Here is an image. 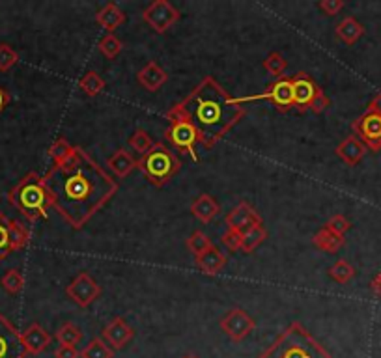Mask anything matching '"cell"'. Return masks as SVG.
Instances as JSON below:
<instances>
[{
    "mask_svg": "<svg viewBox=\"0 0 381 358\" xmlns=\"http://www.w3.org/2000/svg\"><path fill=\"white\" fill-rule=\"evenodd\" d=\"M10 101H11V95L8 94V90H4L2 86H0V112H2L8 105H10Z\"/></svg>",
    "mask_w": 381,
    "mask_h": 358,
    "instance_id": "obj_44",
    "label": "cell"
},
{
    "mask_svg": "<svg viewBox=\"0 0 381 358\" xmlns=\"http://www.w3.org/2000/svg\"><path fill=\"white\" fill-rule=\"evenodd\" d=\"M95 23L109 32V34H112L118 26L126 23V13H124L120 6H116L115 2H109V4H105L103 8L95 13Z\"/></svg>",
    "mask_w": 381,
    "mask_h": 358,
    "instance_id": "obj_22",
    "label": "cell"
},
{
    "mask_svg": "<svg viewBox=\"0 0 381 358\" xmlns=\"http://www.w3.org/2000/svg\"><path fill=\"white\" fill-rule=\"evenodd\" d=\"M23 345H25L28 354H42L45 349L51 345V334L40 325V323H32L21 333Z\"/></svg>",
    "mask_w": 381,
    "mask_h": 358,
    "instance_id": "obj_17",
    "label": "cell"
},
{
    "mask_svg": "<svg viewBox=\"0 0 381 358\" xmlns=\"http://www.w3.org/2000/svg\"><path fill=\"white\" fill-rule=\"evenodd\" d=\"M264 69H266L269 75L273 77L282 78L286 77V69H288V60L282 56L281 52H269L264 60Z\"/></svg>",
    "mask_w": 381,
    "mask_h": 358,
    "instance_id": "obj_33",
    "label": "cell"
},
{
    "mask_svg": "<svg viewBox=\"0 0 381 358\" xmlns=\"http://www.w3.org/2000/svg\"><path fill=\"white\" fill-rule=\"evenodd\" d=\"M292 90H293V109L298 112L310 110V103L318 94L320 86L314 83V78L305 71H298L292 75Z\"/></svg>",
    "mask_w": 381,
    "mask_h": 358,
    "instance_id": "obj_14",
    "label": "cell"
},
{
    "mask_svg": "<svg viewBox=\"0 0 381 358\" xmlns=\"http://www.w3.org/2000/svg\"><path fill=\"white\" fill-rule=\"evenodd\" d=\"M75 150H77V145H71L64 136H58L49 148V157H51L54 165H62V162L69 161L74 157Z\"/></svg>",
    "mask_w": 381,
    "mask_h": 358,
    "instance_id": "obj_28",
    "label": "cell"
},
{
    "mask_svg": "<svg viewBox=\"0 0 381 358\" xmlns=\"http://www.w3.org/2000/svg\"><path fill=\"white\" fill-rule=\"evenodd\" d=\"M180 10L168 0H153L146 10L142 11V19L153 32L165 34L168 28H172L180 21Z\"/></svg>",
    "mask_w": 381,
    "mask_h": 358,
    "instance_id": "obj_9",
    "label": "cell"
},
{
    "mask_svg": "<svg viewBox=\"0 0 381 358\" xmlns=\"http://www.w3.org/2000/svg\"><path fill=\"white\" fill-rule=\"evenodd\" d=\"M0 286L10 295H19L25 287V276L19 269H8L0 278Z\"/></svg>",
    "mask_w": 381,
    "mask_h": 358,
    "instance_id": "obj_30",
    "label": "cell"
},
{
    "mask_svg": "<svg viewBox=\"0 0 381 358\" xmlns=\"http://www.w3.org/2000/svg\"><path fill=\"white\" fill-rule=\"evenodd\" d=\"M241 234H243L241 250H243L245 254H252V252H254V250L267 239V229L264 228V224H256V226L245 229V232H241Z\"/></svg>",
    "mask_w": 381,
    "mask_h": 358,
    "instance_id": "obj_26",
    "label": "cell"
},
{
    "mask_svg": "<svg viewBox=\"0 0 381 358\" xmlns=\"http://www.w3.org/2000/svg\"><path fill=\"white\" fill-rule=\"evenodd\" d=\"M136 168L144 174L148 181L156 187H165L176 174L182 170V161L172 150H168L163 142H153L150 150L141 155Z\"/></svg>",
    "mask_w": 381,
    "mask_h": 358,
    "instance_id": "obj_5",
    "label": "cell"
},
{
    "mask_svg": "<svg viewBox=\"0 0 381 358\" xmlns=\"http://www.w3.org/2000/svg\"><path fill=\"white\" fill-rule=\"evenodd\" d=\"M185 358H197V357H193V354H189V357H185Z\"/></svg>",
    "mask_w": 381,
    "mask_h": 358,
    "instance_id": "obj_46",
    "label": "cell"
},
{
    "mask_svg": "<svg viewBox=\"0 0 381 358\" xmlns=\"http://www.w3.org/2000/svg\"><path fill=\"white\" fill-rule=\"evenodd\" d=\"M78 88L86 97H98L105 90V78L98 71H86L78 80Z\"/></svg>",
    "mask_w": 381,
    "mask_h": 358,
    "instance_id": "obj_27",
    "label": "cell"
},
{
    "mask_svg": "<svg viewBox=\"0 0 381 358\" xmlns=\"http://www.w3.org/2000/svg\"><path fill=\"white\" fill-rule=\"evenodd\" d=\"M318 8L324 11L325 16L333 17V16H339L340 11H342L344 2H342V0H320Z\"/></svg>",
    "mask_w": 381,
    "mask_h": 358,
    "instance_id": "obj_40",
    "label": "cell"
},
{
    "mask_svg": "<svg viewBox=\"0 0 381 358\" xmlns=\"http://www.w3.org/2000/svg\"><path fill=\"white\" fill-rule=\"evenodd\" d=\"M136 165H139V159H135V157L131 155L127 150H116L112 155L107 159V167H109V170L115 174L118 179H124V177H127L131 174V172L135 170Z\"/></svg>",
    "mask_w": 381,
    "mask_h": 358,
    "instance_id": "obj_21",
    "label": "cell"
},
{
    "mask_svg": "<svg viewBox=\"0 0 381 358\" xmlns=\"http://www.w3.org/2000/svg\"><path fill=\"white\" fill-rule=\"evenodd\" d=\"M226 228L240 229V232H245V229L252 228L256 224H262V217L258 215L251 203L241 202L238 203L234 209H230V213L225 218Z\"/></svg>",
    "mask_w": 381,
    "mask_h": 358,
    "instance_id": "obj_16",
    "label": "cell"
},
{
    "mask_svg": "<svg viewBox=\"0 0 381 358\" xmlns=\"http://www.w3.org/2000/svg\"><path fill=\"white\" fill-rule=\"evenodd\" d=\"M66 295L68 299L81 308H88L94 304L101 295V286L88 275V273H78L74 280L69 282L66 287Z\"/></svg>",
    "mask_w": 381,
    "mask_h": 358,
    "instance_id": "obj_11",
    "label": "cell"
},
{
    "mask_svg": "<svg viewBox=\"0 0 381 358\" xmlns=\"http://www.w3.org/2000/svg\"><path fill=\"white\" fill-rule=\"evenodd\" d=\"M98 49H100V52L107 60H115V58L120 56V52L124 51V43H122L120 37H116L115 34H107V36L100 40Z\"/></svg>",
    "mask_w": 381,
    "mask_h": 358,
    "instance_id": "obj_35",
    "label": "cell"
},
{
    "mask_svg": "<svg viewBox=\"0 0 381 358\" xmlns=\"http://www.w3.org/2000/svg\"><path fill=\"white\" fill-rule=\"evenodd\" d=\"M262 99H267L271 101L273 107L279 110V112H288L290 109H293V90H292V78L282 77L277 78L275 83H271L267 86L264 92L256 95H249V97H238L235 103H251V101H262Z\"/></svg>",
    "mask_w": 381,
    "mask_h": 358,
    "instance_id": "obj_8",
    "label": "cell"
},
{
    "mask_svg": "<svg viewBox=\"0 0 381 358\" xmlns=\"http://www.w3.org/2000/svg\"><path fill=\"white\" fill-rule=\"evenodd\" d=\"M366 110H370V112H376V114L381 116V92H377L374 97H372L370 105H368V109Z\"/></svg>",
    "mask_w": 381,
    "mask_h": 358,
    "instance_id": "obj_43",
    "label": "cell"
},
{
    "mask_svg": "<svg viewBox=\"0 0 381 358\" xmlns=\"http://www.w3.org/2000/svg\"><path fill=\"white\" fill-rule=\"evenodd\" d=\"M21 333L8 317L0 311V358H26Z\"/></svg>",
    "mask_w": 381,
    "mask_h": 358,
    "instance_id": "obj_13",
    "label": "cell"
},
{
    "mask_svg": "<svg viewBox=\"0 0 381 358\" xmlns=\"http://www.w3.org/2000/svg\"><path fill=\"white\" fill-rule=\"evenodd\" d=\"M83 340V330L75 323H64L62 327L57 330V342L60 345H77Z\"/></svg>",
    "mask_w": 381,
    "mask_h": 358,
    "instance_id": "obj_32",
    "label": "cell"
},
{
    "mask_svg": "<svg viewBox=\"0 0 381 358\" xmlns=\"http://www.w3.org/2000/svg\"><path fill=\"white\" fill-rule=\"evenodd\" d=\"M185 246H187V250L194 256V258H199V256L206 254V252L213 246V243H211V239L204 234V232L197 229V232H193V234L189 235L187 241H185Z\"/></svg>",
    "mask_w": 381,
    "mask_h": 358,
    "instance_id": "obj_31",
    "label": "cell"
},
{
    "mask_svg": "<svg viewBox=\"0 0 381 358\" xmlns=\"http://www.w3.org/2000/svg\"><path fill=\"white\" fill-rule=\"evenodd\" d=\"M258 358H333L299 321L290 323Z\"/></svg>",
    "mask_w": 381,
    "mask_h": 358,
    "instance_id": "obj_3",
    "label": "cell"
},
{
    "mask_svg": "<svg viewBox=\"0 0 381 358\" xmlns=\"http://www.w3.org/2000/svg\"><path fill=\"white\" fill-rule=\"evenodd\" d=\"M32 234L25 224L8 218L0 211V261H4L11 252H19L30 243Z\"/></svg>",
    "mask_w": 381,
    "mask_h": 358,
    "instance_id": "obj_7",
    "label": "cell"
},
{
    "mask_svg": "<svg viewBox=\"0 0 381 358\" xmlns=\"http://www.w3.org/2000/svg\"><path fill=\"white\" fill-rule=\"evenodd\" d=\"M81 358H115V349H110L103 338H94L81 351Z\"/></svg>",
    "mask_w": 381,
    "mask_h": 358,
    "instance_id": "obj_29",
    "label": "cell"
},
{
    "mask_svg": "<svg viewBox=\"0 0 381 358\" xmlns=\"http://www.w3.org/2000/svg\"><path fill=\"white\" fill-rule=\"evenodd\" d=\"M133 338H135V330L127 325L124 317H112L103 328V340L115 351L127 347Z\"/></svg>",
    "mask_w": 381,
    "mask_h": 358,
    "instance_id": "obj_15",
    "label": "cell"
},
{
    "mask_svg": "<svg viewBox=\"0 0 381 358\" xmlns=\"http://www.w3.org/2000/svg\"><path fill=\"white\" fill-rule=\"evenodd\" d=\"M43 181L51 192L52 208L74 229L84 228L118 192V183L83 148H77L69 161L52 165Z\"/></svg>",
    "mask_w": 381,
    "mask_h": 358,
    "instance_id": "obj_1",
    "label": "cell"
},
{
    "mask_svg": "<svg viewBox=\"0 0 381 358\" xmlns=\"http://www.w3.org/2000/svg\"><path fill=\"white\" fill-rule=\"evenodd\" d=\"M351 131L356 133V136L365 144L366 150L377 151L381 150V116L376 112L366 110L365 114L351 124Z\"/></svg>",
    "mask_w": 381,
    "mask_h": 358,
    "instance_id": "obj_10",
    "label": "cell"
},
{
    "mask_svg": "<svg viewBox=\"0 0 381 358\" xmlns=\"http://www.w3.org/2000/svg\"><path fill=\"white\" fill-rule=\"evenodd\" d=\"M325 228L331 229L333 234L342 235V237H344L346 232H350L351 222H350V220H348V218L344 217V215H340L339 213V215H333V217H331L329 220L325 222Z\"/></svg>",
    "mask_w": 381,
    "mask_h": 358,
    "instance_id": "obj_39",
    "label": "cell"
},
{
    "mask_svg": "<svg viewBox=\"0 0 381 358\" xmlns=\"http://www.w3.org/2000/svg\"><path fill=\"white\" fill-rule=\"evenodd\" d=\"M136 80H139V84H141L144 90H148V92H157V90H161L163 86L168 83V73L157 62H148L146 66L139 71Z\"/></svg>",
    "mask_w": 381,
    "mask_h": 358,
    "instance_id": "obj_19",
    "label": "cell"
},
{
    "mask_svg": "<svg viewBox=\"0 0 381 358\" xmlns=\"http://www.w3.org/2000/svg\"><path fill=\"white\" fill-rule=\"evenodd\" d=\"M329 276L334 282H339V284H348L356 276V267L348 260H339L334 265H331Z\"/></svg>",
    "mask_w": 381,
    "mask_h": 358,
    "instance_id": "obj_34",
    "label": "cell"
},
{
    "mask_svg": "<svg viewBox=\"0 0 381 358\" xmlns=\"http://www.w3.org/2000/svg\"><path fill=\"white\" fill-rule=\"evenodd\" d=\"M219 203L215 202V198L211 196V194H200V196L194 198L193 203H191V213L204 224L213 222V218L219 215Z\"/></svg>",
    "mask_w": 381,
    "mask_h": 358,
    "instance_id": "obj_23",
    "label": "cell"
},
{
    "mask_svg": "<svg viewBox=\"0 0 381 358\" xmlns=\"http://www.w3.org/2000/svg\"><path fill=\"white\" fill-rule=\"evenodd\" d=\"M17 62H19V54L16 49L8 43H0V71H10L13 66H17Z\"/></svg>",
    "mask_w": 381,
    "mask_h": 358,
    "instance_id": "obj_37",
    "label": "cell"
},
{
    "mask_svg": "<svg viewBox=\"0 0 381 358\" xmlns=\"http://www.w3.org/2000/svg\"><path fill=\"white\" fill-rule=\"evenodd\" d=\"M194 263H197V269H199L202 275L217 276L219 273L225 270L226 256L213 244V246H211L206 254L194 258Z\"/></svg>",
    "mask_w": 381,
    "mask_h": 358,
    "instance_id": "obj_20",
    "label": "cell"
},
{
    "mask_svg": "<svg viewBox=\"0 0 381 358\" xmlns=\"http://www.w3.org/2000/svg\"><path fill=\"white\" fill-rule=\"evenodd\" d=\"M370 287L376 295L381 297V273H377V275L374 276V280L370 282Z\"/></svg>",
    "mask_w": 381,
    "mask_h": 358,
    "instance_id": "obj_45",
    "label": "cell"
},
{
    "mask_svg": "<svg viewBox=\"0 0 381 358\" xmlns=\"http://www.w3.org/2000/svg\"><path fill=\"white\" fill-rule=\"evenodd\" d=\"M54 358H81V351H77L74 345H60L54 351Z\"/></svg>",
    "mask_w": 381,
    "mask_h": 358,
    "instance_id": "obj_42",
    "label": "cell"
},
{
    "mask_svg": "<svg viewBox=\"0 0 381 358\" xmlns=\"http://www.w3.org/2000/svg\"><path fill=\"white\" fill-rule=\"evenodd\" d=\"M127 144H129L131 150H135L139 155H144L150 148L153 145L152 136H150V133L144 129H135L133 131V135L129 136V141H127Z\"/></svg>",
    "mask_w": 381,
    "mask_h": 358,
    "instance_id": "obj_36",
    "label": "cell"
},
{
    "mask_svg": "<svg viewBox=\"0 0 381 358\" xmlns=\"http://www.w3.org/2000/svg\"><path fill=\"white\" fill-rule=\"evenodd\" d=\"M165 118L168 119V127L165 131V138H167L172 148L180 151V153H187L191 155L194 162H199V155H197V144H200V135L197 127L183 114H180L178 110L168 109L165 112Z\"/></svg>",
    "mask_w": 381,
    "mask_h": 358,
    "instance_id": "obj_6",
    "label": "cell"
},
{
    "mask_svg": "<svg viewBox=\"0 0 381 358\" xmlns=\"http://www.w3.org/2000/svg\"><path fill=\"white\" fill-rule=\"evenodd\" d=\"M334 34H336V37H339L340 42H344L346 45H353V43L359 42L363 34H365V26L361 25L356 17H346V19H342V21L336 25Z\"/></svg>",
    "mask_w": 381,
    "mask_h": 358,
    "instance_id": "obj_24",
    "label": "cell"
},
{
    "mask_svg": "<svg viewBox=\"0 0 381 358\" xmlns=\"http://www.w3.org/2000/svg\"><path fill=\"white\" fill-rule=\"evenodd\" d=\"M334 153H336V157H339L340 161L346 162L348 167H356V165H359V162L363 161V157H365L366 153V148L356 135H350L346 136L344 141L336 145Z\"/></svg>",
    "mask_w": 381,
    "mask_h": 358,
    "instance_id": "obj_18",
    "label": "cell"
},
{
    "mask_svg": "<svg viewBox=\"0 0 381 358\" xmlns=\"http://www.w3.org/2000/svg\"><path fill=\"white\" fill-rule=\"evenodd\" d=\"M312 244L322 252H329V254H334V252H339L342 246L346 244V239L342 235L333 234L331 229H327L324 226L322 229H318L312 237Z\"/></svg>",
    "mask_w": 381,
    "mask_h": 358,
    "instance_id": "obj_25",
    "label": "cell"
},
{
    "mask_svg": "<svg viewBox=\"0 0 381 358\" xmlns=\"http://www.w3.org/2000/svg\"><path fill=\"white\" fill-rule=\"evenodd\" d=\"M331 105V99L325 95V92L322 88L318 90V94H316V97H314V101L310 103V110L312 112H316V114H320V112H324L327 107Z\"/></svg>",
    "mask_w": 381,
    "mask_h": 358,
    "instance_id": "obj_41",
    "label": "cell"
},
{
    "mask_svg": "<svg viewBox=\"0 0 381 358\" xmlns=\"http://www.w3.org/2000/svg\"><path fill=\"white\" fill-rule=\"evenodd\" d=\"M221 243L225 244L230 252H238V250H241V244H243V234L240 229L226 228L225 234L221 235Z\"/></svg>",
    "mask_w": 381,
    "mask_h": 358,
    "instance_id": "obj_38",
    "label": "cell"
},
{
    "mask_svg": "<svg viewBox=\"0 0 381 358\" xmlns=\"http://www.w3.org/2000/svg\"><path fill=\"white\" fill-rule=\"evenodd\" d=\"M219 325L232 342H243L256 328V321L243 308H234V310L226 311Z\"/></svg>",
    "mask_w": 381,
    "mask_h": 358,
    "instance_id": "obj_12",
    "label": "cell"
},
{
    "mask_svg": "<svg viewBox=\"0 0 381 358\" xmlns=\"http://www.w3.org/2000/svg\"><path fill=\"white\" fill-rule=\"evenodd\" d=\"M8 202L28 220L36 222L42 218H47L49 209H52V198L47 185L43 181V176L37 172H28L19 179L16 187L8 192Z\"/></svg>",
    "mask_w": 381,
    "mask_h": 358,
    "instance_id": "obj_4",
    "label": "cell"
},
{
    "mask_svg": "<svg viewBox=\"0 0 381 358\" xmlns=\"http://www.w3.org/2000/svg\"><path fill=\"white\" fill-rule=\"evenodd\" d=\"M174 109L197 127L200 144L206 150H211L247 114L245 109L235 103V97L209 75L191 90V94L174 105Z\"/></svg>",
    "mask_w": 381,
    "mask_h": 358,
    "instance_id": "obj_2",
    "label": "cell"
}]
</instances>
